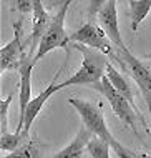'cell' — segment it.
<instances>
[{
    "instance_id": "cell-12",
    "label": "cell",
    "mask_w": 151,
    "mask_h": 158,
    "mask_svg": "<svg viewBox=\"0 0 151 158\" xmlns=\"http://www.w3.org/2000/svg\"><path fill=\"white\" fill-rule=\"evenodd\" d=\"M92 136L93 133L83 125V128H80L76 136L71 140V143L68 147H65L63 150H60L58 153H55L53 158H81L83 152L88 147V142L92 140Z\"/></svg>"
},
{
    "instance_id": "cell-11",
    "label": "cell",
    "mask_w": 151,
    "mask_h": 158,
    "mask_svg": "<svg viewBox=\"0 0 151 158\" xmlns=\"http://www.w3.org/2000/svg\"><path fill=\"white\" fill-rule=\"evenodd\" d=\"M50 23V17L45 10L43 0H33V14H32V35H30V48L28 53H33V50L40 44L43 33Z\"/></svg>"
},
{
    "instance_id": "cell-18",
    "label": "cell",
    "mask_w": 151,
    "mask_h": 158,
    "mask_svg": "<svg viewBox=\"0 0 151 158\" xmlns=\"http://www.w3.org/2000/svg\"><path fill=\"white\" fill-rule=\"evenodd\" d=\"M12 100H14V93H10L7 98L0 100V131L2 133L8 131V108H10Z\"/></svg>"
},
{
    "instance_id": "cell-7",
    "label": "cell",
    "mask_w": 151,
    "mask_h": 158,
    "mask_svg": "<svg viewBox=\"0 0 151 158\" xmlns=\"http://www.w3.org/2000/svg\"><path fill=\"white\" fill-rule=\"evenodd\" d=\"M35 55L33 53H23L22 57V63L18 67V75H20V82H18V100H20V118H18V125L17 130L18 133H22V125H23V117H25V110H27L28 102L32 100V72L35 67Z\"/></svg>"
},
{
    "instance_id": "cell-15",
    "label": "cell",
    "mask_w": 151,
    "mask_h": 158,
    "mask_svg": "<svg viewBox=\"0 0 151 158\" xmlns=\"http://www.w3.org/2000/svg\"><path fill=\"white\" fill-rule=\"evenodd\" d=\"M151 12V0H129V15H131V30L138 32V27Z\"/></svg>"
},
{
    "instance_id": "cell-1",
    "label": "cell",
    "mask_w": 151,
    "mask_h": 158,
    "mask_svg": "<svg viewBox=\"0 0 151 158\" xmlns=\"http://www.w3.org/2000/svg\"><path fill=\"white\" fill-rule=\"evenodd\" d=\"M68 103L78 112L83 125L88 128L95 136H98L103 142H106L110 145V148H113L115 153L120 158H138V153L128 150L126 147H123V145L111 135L110 128L106 127V122H105V117H103V110H101L100 103L80 100V98H68Z\"/></svg>"
},
{
    "instance_id": "cell-6",
    "label": "cell",
    "mask_w": 151,
    "mask_h": 158,
    "mask_svg": "<svg viewBox=\"0 0 151 158\" xmlns=\"http://www.w3.org/2000/svg\"><path fill=\"white\" fill-rule=\"evenodd\" d=\"M70 42L90 47V48H95V50H100V52H103L105 55H110V57L115 53L113 44L108 38L105 30L93 22H86L85 25H81L78 30L73 32L70 35Z\"/></svg>"
},
{
    "instance_id": "cell-9",
    "label": "cell",
    "mask_w": 151,
    "mask_h": 158,
    "mask_svg": "<svg viewBox=\"0 0 151 158\" xmlns=\"http://www.w3.org/2000/svg\"><path fill=\"white\" fill-rule=\"evenodd\" d=\"M67 63H68V58H65L63 67L60 68L57 73H55L53 80H51V83H50L42 93H38L35 98H32V100L28 102L27 110H25V117H23V125H22V133H23V135H28L30 128H32L33 122H35V118L38 117V113L42 112V108L45 106L47 100H48V98L53 95L55 92H58V82H57V80H58V77H60V73L63 72V68H65V65H67Z\"/></svg>"
},
{
    "instance_id": "cell-16",
    "label": "cell",
    "mask_w": 151,
    "mask_h": 158,
    "mask_svg": "<svg viewBox=\"0 0 151 158\" xmlns=\"http://www.w3.org/2000/svg\"><path fill=\"white\" fill-rule=\"evenodd\" d=\"M28 135H23V133H18V131H15V133H2L0 136V150L2 152H14L15 148H18L22 143H23V140L27 138Z\"/></svg>"
},
{
    "instance_id": "cell-3",
    "label": "cell",
    "mask_w": 151,
    "mask_h": 158,
    "mask_svg": "<svg viewBox=\"0 0 151 158\" xmlns=\"http://www.w3.org/2000/svg\"><path fill=\"white\" fill-rule=\"evenodd\" d=\"M73 0H63L62 7L55 12V15L50 19V23L47 27L45 33H43L40 44H38L37 53L33 57L35 63L38 60H42L48 52L55 48H63L65 53H67V58H70V50H68V44H70V35L65 30V17H67V12L70 8Z\"/></svg>"
},
{
    "instance_id": "cell-2",
    "label": "cell",
    "mask_w": 151,
    "mask_h": 158,
    "mask_svg": "<svg viewBox=\"0 0 151 158\" xmlns=\"http://www.w3.org/2000/svg\"><path fill=\"white\" fill-rule=\"evenodd\" d=\"M75 45L83 55V60H81L80 68L70 78L58 83V90H62L65 87H71V85H92L93 87V85L100 83L101 78L106 75V67L110 62H108L105 53L80 44H75Z\"/></svg>"
},
{
    "instance_id": "cell-20",
    "label": "cell",
    "mask_w": 151,
    "mask_h": 158,
    "mask_svg": "<svg viewBox=\"0 0 151 158\" xmlns=\"http://www.w3.org/2000/svg\"><path fill=\"white\" fill-rule=\"evenodd\" d=\"M108 0H88V17L93 19L95 15H98V12L105 7Z\"/></svg>"
},
{
    "instance_id": "cell-8",
    "label": "cell",
    "mask_w": 151,
    "mask_h": 158,
    "mask_svg": "<svg viewBox=\"0 0 151 158\" xmlns=\"http://www.w3.org/2000/svg\"><path fill=\"white\" fill-rule=\"evenodd\" d=\"M22 19L14 23L15 37L0 48V73L10 70H18L23 57V40H22Z\"/></svg>"
},
{
    "instance_id": "cell-5",
    "label": "cell",
    "mask_w": 151,
    "mask_h": 158,
    "mask_svg": "<svg viewBox=\"0 0 151 158\" xmlns=\"http://www.w3.org/2000/svg\"><path fill=\"white\" fill-rule=\"evenodd\" d=\"M120 55L113 53L111 57L115 58L118 63H121L124 67V70L129 72V75L133 77V80L136 82L138 88L143 93V98L148 105V110H149V115H151V68L146 67L140 58H136L135 55L129 52L128 47L124 48H116Z\"/></svg>"
},
{
    "instance_id": "cell-19",
    "label": "cell",
    "mask_w": 151,
    "mask_h": 158,
    "mask_svg": "<svg viewBox=\"0 0 151 158\" xmlns=\"http://www.w3.org/2000/svg\"><path fill=\"white\" fill-rule=\"evenodd\" d=\"M15 8L22 15L33 14V0H15Z\"/></svg>"
},
{
    "instance_id": "cell-22",
    "label": "cell",
    "mask_w": 151,
    "mask_h": 158,
    "mask_svg": "<svg viewBox=\"0 0 151 158\" xmlns=\"http://www.w3.org/2000/svg\"><path fill=\"white\" fill-rule=\"evenodd\" d=\"M146 58H149V60H151V53H146Z\"/></svg>"
},
{
    "instance_id": "cell-4",
    "label": "cell",
    "mask_w": 151,
    "mask_h": 158,
    "mask_svg": "<svg viewBox=\"0 0 151 158\" xmlns=\"http://www.w3.org/2000/svg\"><path fill=\"white\" fill-rule=\"evenodd\" d=\"M93 88L105 95V98L108 100V103H110V106H111V110H113V113H115L116 117H118L126 127L131 128V131L136 135V138L140 140L141 143H145L143 136L140 135V131H138V122H136L138 118L141 120V117L138 115V112L133 108L131 103H129L126 98H124L121 93H120V92L113 87V85H111V82L108 80V77L105 75V77L101 78L100 83L93 85Z\"/></svg>"
},
{
    "instance_id": "cell-13",
    "label": "cell",
    "mask_w": 151,
    "mask_h": 158,
    "mask_svg": "<svg viewBox=\"0 0 151 158\" xmlns=\"http://www.w3.org/2000/svg\"><path fill=\"white\" fill-rule=\"evenodd\" d=\"M106 77H108V80L111 82V85L118 90L121 95L126 98V100L131 103V106L136 110V100H135V92H133V88H131V85H129V82L126 78H124V75H121L116 68L111 65V63H108V67H106ZM138 112V110H136ZM140 115V113H138Z\"/></svg>"
},
{
    "instance_id": "cell-17",
    "label": "cell",
    "mask_w": 151,
    "mask_h": 158,
    "mask_svg": "<svg viewBox=\"0 0 151 158\" xmlns=\"http://www.w3.org/2000/svg\"><path fill=\"white\" fill-rule=\"evenodd\" d=\"M88 153L92 155V158H110V145L106 142H103L98 136H92V140L88 142L86 147Z\"/></svg>"
},
{
    "instance_id": "cell-10",
    "label": "cell",
    "mask_w": 151,
    "mask_h": 158,
    "mask_svg": "<svg viewBox=\"0 0 151 158\" xmlns=\"http://www.w3.org/2000/svg\"><path fill=\"white\" fill-rule=\"evenodd\" d=\"M98 23L105 30L108 38L111 40L116 48H124L126 44L123 42L121 32L118 27V10H116V0H108L105 7L98 12Z\"/></svg>"
},
{
    "instance_id": "cell-21",
    "label": "cell",
    "mask_w": 151,
    "mask_h": 158,
    "mask_svg": "<svg viewBox=\"0 0 151 158\" xmlns=\"http://www.w3.org/2000/svg\"><path fill=\"white\" fill-rule=\"evenodd\" d=\"M138 158H151V155H148V153H138Z\"/></svg>"
},
{
    "instance_id": "cell-14",
    "label": "cell",
    "mask_w": 151,
    "mask_h": 158,
    "mask_svg": "<svg viewBox=\"0 0 151 158\" xmlns=\"http://www.w3.org/2000/svg\"><path fill=\"white\" fill-rule=\"evenodd\" d=\"M42 155L43 152H42V145L38 142V138L37 136H27L18 148L7 153L3 158H40Z\"/></svg>"
}]
</instances>
